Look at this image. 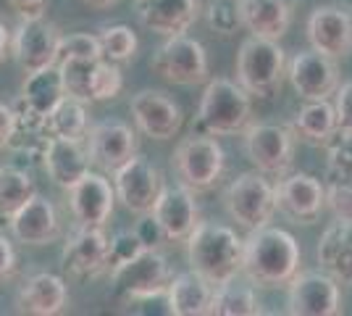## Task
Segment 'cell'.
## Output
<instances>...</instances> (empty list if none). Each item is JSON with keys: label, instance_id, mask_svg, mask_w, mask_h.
Listing matches in <instances>:
<instances>
[{"label": "cell", "instance_id": "obj_1", "mask_svg": "<svg viewBox=\"0 0 352 316\" xmlns=\"http://www.w3.org/2000/svg\"><path fill=\"white\" fill-rule=\"evenodd\" d=\"M302 251L289 232L276 227L252 229L242 242V271L252 287H287L300 271Z\"/></svg>", "mask_w": 352, "mask_h": 316}, {"label": "cell", "instance_id": "obj_2", "mask_svg": "<svg viewBox=\"0 0 352 316\" xmlns=\"http://www.w3.org/2000/svg\"><path fill=\"white\" fill-rule=\"evenodd\" d=\"M242 238L226 224L197 222L187 235V258L192 271L210 285H223L242 271Z\"/></svg>", "mask_w": 352, "mask_h": 316}, {"label": "cell", "instance_id": "obj_3", "mask_svg": "<svg viewBox=\"0 0 352 316\" xmlns=\"http://www.w3.org/2000/svg\"><path fill=\"white\" fill-rule=\"evenodd\" d=\"M287 76V56L276 40L250 34L236 53V85L255 98H274Z\"/></svg>", "mask_w": 352, "mask_h": 316}, {"label": "cell", "instance_id": "obj_4", "mask_svg": "<svg viewBox=\"0 0 352 316\" xmlns=\"http://www.w3.org/2000/svg\"><path fill=\"white\" fill-rule=\"evenodd\" d=\"M250 124V95L232 79H208L203 101L197 108V132L200 135L226 137L245 132Z\"/></svg>", "mask_w": 352, "mask_h": 316}, {"label": "cell", "instance_id": "obj_5", "mask_svg": "<svg viewBox=\"0 0 352 316\" xmlns=\"http://www.w3.org/2000/svg\"><path fill=\"white\" fill-rule=\"evenodd\" d=\"M171 164H174L182 187H187L192 193H208L219 185L223 166H226V156L213 135L195 132L176 145Z\"/></svg>", "mask_w": 352, "mask_h": 316}, {"label": "cell", "instance_id": "obj_6", "mask_svg": "<svg viewBox=\"0 0 352 316\" xmlns=\"http://www.w3.org/2000/svg\"><path fill=\"white\" fill-rule=\"evenodd\" d=\"M174 271L158 248H145L140 256L111 269V290L124 301H153L166 295Z\"/></svg>", "mask_w": 352, "mask_h": 316}, {"label": "cell", "instance_id": "obj_7", "mask_svg": "<svg viewBox=\"0 0 352 316\" xmlns=\"http://www.w3.org/2000/svg\"><path fill=\"white\" fill-rule=\"evenodd\" d=\"M223 206L229 216L234 219L242 229H261L265 227L274 213H276V198H274V185L265 180L263 174L245 171L236 180L229 182L223 193Z\"/></svg>", "mask_w": 352, "mask_h": 316}, {"label": "cell", "instance_id": "obj_8", "mask_svg": "<svg viewBox=\"0 0 352 316\" xmlns=\"http://www.w3.org/2000/svg\"><path fill=\"white\" fill-rule=\"evenodd\" d=\"M150 69L161 76V79L171 82V85H182V87L203 85V82H208V76H210L206 48L200 45L197 40L187 37V34L168 37L153 53Z\"/></svg>", "mask_w": 352, "mask_h": 316}, {"label": "cell", "instance_id": "obj_9", "mask_svg": "<svg viewBox=\"0 0 352 316\" xmlns=\"http://www.w3.org/2000/svg\"><path fill=\"white\" fill-rule=\"evenodd\" d=\"M287 290V311L294 316H339L342 293L329 271H297Z\"/></svg>", "mask_w": 352, "mask_h": 316}, {"label": "cell", "instance_id": "obj_10", "mask_svg": "<svg viewBox=\"0 0 352 316\" xmlns=\"http://www.w3.org/2000/svg\"><path fill=\"white\" fill-rule=\"evenodd\" d=\"M245 151L258 171L271 177L289 174L294 164V135L279 124H252L245 127Z\"/></svg>", "mask_w": 352, "mask_h": 316}, {"label": "cell", "instance_id": "obj_11", "mask_svg": "<svg viewBox=\"0 0 352 316\" xmlns=\"http://www.w3.org/2000/svg\"><path fill=\"white\" fill-rule=\"evenodd\" d=\"M163 187V174L142 156H132L113 171V190L124 209L142 216L150 213Z\"/></svg>", "mask_w": 352, "mask_h": 316}, {"label": "cell", "instance_id": "obj_12", "mask_svg": "<svg viewBox=\"0 0 352 316\" xmlns=\"http://www.w3.org/2000/svg\"><path fill=\"white\" fill-rule=\"evenodd\" d=\"M276 211H281L294 224H313L326 209V187L321 180L305 171L284 174L274 187Z\"/></svg>", "mask_w": 352, "mask_h": 316}, {"label": "cell", "instance_id": "obj_13", "mask_svg": "<svg viewBox=\"0 0 352 316\" xmlns=\"http://www.w3.org/2000/svg\"><path fill=\"white\" fill-rule=\"evenodd\" d=\"M287 76L302 101H329L339 87L337 63L318 50L294 53L287 63Z\"/></svg>", "mask_w": 352, "mask_h": 316}, {"label": "cell", "instance_id": "obj_14", "mask_svg": "<svg viewBox=\"0 0 352 316\" xmlns=\"http://www.w3.org/2000/svg\"><path fill=\"white\" fill-rule=\"evenodd\" d=\"M60 32L53 21L43 19H21L11 37V53L24 72H37L53 66L58 56Z\"/></svg>", "mask_w": 352, "mask_h": 316}, {"label": "cell", "instance_id": "obj_15", "mask_svg": "<svg viewBox=\"0 0 352 316\" xmlns=\"http://www.w3.org/2000/svg\"><path fill=\"white\" fill-rule=\"evenodd\" d=\"M11 132L3 140V148L27 158L30 164H43V156L53 140L47 132V116L32 108L21 95L11 103Z\"/></svg>", "mask_w": 352, "mask_h": 316}, {"label": "cell", "instance_id": "obj_16", "mask_svg": "<svg viewBox=\"0 0 352 316\" xmlns=\"http://www.w3.org/2000/svg\"><path fill=\"white\" fill-rule=\"evenodd\" d=\"M85 143H87L89 164H95L108 174H113L126 158L137 153V135L132 132V127L113 119L92 124Z\"/></svg>", "mask_w": 352, "mask_h": 316}, {"label": "cell", "instance_id": "obj_17", "mask_svg": "<svg viewBox=\"0 0 352 316\" xmlns=\"http://www.w3.org/2000/svg\"><path fill=\"white\" fill-rule=\"evenodd\" d=\"M63 271L76 280H95L108 269V238L103 227H76L63 245Z\"/></svg>", "mask_w": 352, "mask_h": 316}, {"label": "cell", "instance_id": "obj_18", "mask_svg": "<svg viewBox=\"0 0 352 316\" xmlns=\"http://www.w3.org/2000/svg\"><path fill=\"white\" fill-rule=\"evenodd\" d=\"M132 116L140 132L153 140H174L184 124V114L176 101L161 90H140L132 98Z\"/></svg>", "mask_w": 352, "mask_h": 316}, {"label": "cell", "instance_id": "obj_19", "mask_svg": "<svg viewBox=\"0 0 352 316\" xmlns=\"http://www.w3.org/2000/svg\"><path fill=\"white\" fill-rule=\"evenodd\" d=\"M69 206L79 227H105L116 206V190L103 174L87 171L69 187Z\"/></svg>", "mask_w": 352, "mask_h": 316}, {"label": "cell", "instance_id": "obj_20", "mask_svg": "<svg viewBox=\"0 0 352 316\" xmlns=\"http://www.w3.org/2000/svg\"><path fill=\"white\" fill-rule=\"evenodd\" d=\"M150 216L155 219V224L161 227L166 242L187 240L195 224H197V203H195V193L187 187H166L163 185Z\"/></svg>", "mask_w": 352, "mask_h": 316}, {"label": "cell", "instance_id": "obj_21", "mask_svg": "<svg viewBox=\"0 0 352 316\" xmlns=\"http://www.w3.org/2000/svg\"><path fill=\"white\" fill-rule=\"evenodd\" d=\"M308 40L313 50L329 59L352 53V16L337 6H321L308 19Z\"/></svg>", "mask_w": 352, "mask_h": 316}, {"label": "cell", "instance_id": "obj_22", "mask_svg": "<svg viewBox=\"0 0 352 316\" xmlns=\"http://www.w3.org/2000/svg\"><path fill=\"white\" fill-rule=\"evenodd\" d=\"M14 238L24 245H50L60 238V219L56 206L43 196H34L8 216Z\"/></svg>", "mask_w": 352, "mask_h": 316}, {"label": "cell", "instance_id": "obj_23", "mask_svg": "<svg viewBox=\"0 0 352 316\" xmlns=\"http://www.w3.org/2000/svg\"><path fill=\"white\" fill-rule=\"evenodd\" d=\"M200 16V0H137V19L145 30L174 37L184 34Z\"/></svg>", "mask_w": 352, "mask_h": 316}, {"label": "cell", "instance_id": "obj_24", "mask_svg": "<svg viewBox=\"0 0 352 316\" xmlns=\"http://www.w3.org/2000/svg\"><path fill=\"white\" fill-rule=\"evenodd\" d=\"M16 306L21 314H34V316H56L63 314L69 306V290L66 282L58 274L50 271H40L27 277L19 293H16Z\"/></svg>", "mask_w": 352, "mask_h": 316}, {"label": "cell", "instance_id": "obj_25", "mask_svg": "<svg viewBox=\"0 0 352 316\" xmlns=\"http://www.w3.org/2000/svg\"><path fill=\"white\" fill-rule=\"evenodd\" d=\"M239 3V21L248 27L250 34L276 40L287 34L292 24V8L287 0H236Z\"/></svg>", "mask_w": 352, "mask_h": 316}, {"label": "cell", "instance_id": "obj_26", "mask_svg": "<svg viewBox=\"0 0 352 316\" xmlns=\"http://www.w3.org/2000/svg\"><path fill=\"white\" fill-rule=\"evenodd\" d=\"M213 287L206 277L197 271H182L174 274L166 287V301H168V314L174 316H206L210 314V301H213Z\"/></svg>", "mask_w": 352, "mask_h": 316}, {"label": "cell", "instance_id": "obj_27", "mask_svg": "<svg viewBox=\"0 0 352 316\" xmlns=\"http://www.w3.org/2000/svg\"><path fill=\"white\" fill-rule=\"evenodd\" d=\"M318 264L323 271H329L337 282H352V222L337 219L334 224L326 227L318 248H316Z\"/></svg>", "mask_w": 352, "mask_h": 316}, {"label": "cell", "instance_id": "obj_28", "mask_svg": "<svg viewBox=\"0 0 352 316\" xmlns=\"http://www.w3.org/2000/svg\"><path fill=\"white\" fill-rule=\"evenodd\" d=\"M43 166L50 180L63 190H69L74 182H79L89 171L87 148H82V143H74V140L53 137L43 156Z\"/></svg>", "mask_w": 352, "mask_h": 316}, {"label": "cell", "instance_id": "obj_29", "mask_svg": "<svg viewBox=\"0 0 352 316\" xmlns=\"http://www.w3.org/2000/svg\"><path fill=\"white\" fill-rule=\"evenodd\" d=\"M289 132L294 140H302L308 145H329L337 135V114L329 101H308L294 114Z\"/></svg>", "mask_w": 352, "mask_h": 316}, {"label": "cell", "instance_id": "obj_30", "mask_svg": "<svg viewBox=\"0 0 352 316\" xmlns=\"http://www.w3.org/2000/svg\"><path fill=\"white\" fill-rule=\"evenodd\" d=\"M21 98L32 108H37L40 114L47 116L60 103V98H66L58 66L53 63V66H45V69H37V72H27V79L21 85Z\"/></svg>", "mask_w": 352, "mask_h": 316}, {"label": "cell", "instance_id": "obj_31", "mask_svg": "<svg viewBox=\"0 0 352 316\" xmlns=\"http://www.w3.org/2000/svg\"><path fill=\"white\" fill-rule=\"evenodd\" d=\"M47 132L50 137L58 140H74V143H85L89 132V116L87 108L76 98H60V103L47 114Z\"/></svg>", "mask_w": 352, "mask_h": 316}, {"label": "cell", "instance_id": "obj_32", "mask_svg": "<svg viewBox=\"0 0 352 316\" xmlns=\"http://www.w3.org/2000/svg\"><path fill=\"white\" fill-rule=\"evenodd\" d=\"M210 314L219 316H255L263 314L261 303L255 298L252 285H236V277L213 287V301H210Z\"/></svg>", "mask_w": 352, "mask_h": 316}, {"label": "cell", "instance_id": "obj_33", "mask_svg": "<svg viewBox=\"0 0 352 316\" xmlns=\"http://www.w3.org/2000/svg\"><path fill=\"white\" fill-rule=\"evenodd\" d=\"M34 182L30 171L19 166H0V213L11 216L34 196Z\"/></svg>", "mask_w": 352, "mask_h": 316}, {"label": "cell", "instance_id": "obj_34", "mask_svg": "<svg viewBox=\"0 0 352 316\" xmlns=\"http://www.w3.org/2000/svg\"><path fill=\"white\" fill-rule=\"evenodd\" d=\"M100 59H63L58 61L60 79H63V90L69 98H76L82 103H92V72L95 63Z\"/></svg>", "mask_w": 352, "mask_h": 316}, {"label": "cell", "instance_id": "obj_35", "mask_svg": "<svg viewBox=\"0 0 352 316\" xmlns=\"http://www.w3.org/2000/svg\"><path fill=\"white\" fill-rule=\"evenodd\" d=\"M98 45H100V59L111 61V63H124L137 56L140 40L126 24H113V27H103L98 34Z\"/></svg>", "mask_w": 352, "mask_h": 316}, {"label": "cell", "instance_id": "obj_36", "mask_svg": "<svg viewBox=\"0 0 352 316\" xmlns=\"http://www.w3.org/2000/svg\"><path fill=\"white\" fill-rule=\"evenodd\" d=\"M92 103H103V101H113L118 98V92L124 90V74L116 63L100 59L95 63L92 72Z\"/></svg>", "mask_w": 352, "mask_h": 316}, {"label": "cell", "instance_id": "obj_37", "mask_svg": "<svg viewBox=\"0 0 352 316\" xmlns=\"http://www.w3.org/2000/svg\"><path fill=\"white\" fill-rule=\"evenodd\" d=\"M329 156V177L337 182H352V135L337 132L326 145Z\"/></svg>", "mask_w": 352, "mask_h": 316}, {"label": "cell", "instance_id": "obj_38", "mask_svg": "<svg viewBox=\"0 0 352 316\" xmlns=\"http://www.w3.org/2000/svg\"><path fill=\"white\" fill-rule=\"evenodd\" d=\"M208 27L221 34V37H232L242 21H239V3L236 0H210L206 8Z\"/></svg>", "mask_w": 352, "mask_h": 316}, {"label": "cell", "instance_id": "obj_39", "mask_svg": "<svg viewBox=\"0 0 352 316\" xmlns=\"http://www.w3.org/2000/svg\"><path fill=\"white\" fill-rule=\"evenodd\" d=\"M63 59H100L98 34H87V32L60 34L56 63H58V61H63Z\"/></svg>", "mask_w": 352, "mask_h": 316}, {"label": "cell", "instance_id": "obj_40", "mask_svg": "<svg viewBox=\"0 0 352 316\" xmlns=\"http://www.w3.org/2000/svg\"><path fill=\"white\" fill-rule=\"evenodd\" d=\"M145 251V242L140 240V235L134 229H124L108 240V269H113L118 264H126L134 256H140Z\"/></svg>", "mask_w": 352, "mask_h": 316}, {"label": "cell", "instance_id": "obj_41", "mask_svg": "<svg viewBox=\"0 0 352 316\" xmlns=\"http://www.w3.org/2000/svg\"><path fill=\"white\" fill-rule=\"evenodd\" d=\"M326 206L337 219H350L352 222V182H337L326 187Z\"/></svg>", "mask_w": 352, "mask_h": 316}, {"label": "cell", "instance_id": "obj_42", "mask_svg": "<svg viewBox=\"0 0 352 316\" xmlns=\"http://www.w3.org/2000/svg\"><path fill=\"white\" fill-rule=\"evenodd\" d=\"M337 103H334V114H337V132H347L352 135V82H344L337 87Z\"/></svg>", "mask_w": 352, "mask_h": 316}, {"label": "cell", "instance_id": "obj_43", "mask_svg": "<svg viewBox=\"0 0 352 316\" xmlns=\"http://www.w3.org/2000/svg\"><path fill=\"white\" fill-rule=\"evenodd\" d=\"M134 232L140 235V240L145 242V248H158L161 242H166L161 227L155 224V219L150 213H142V222L134 227Z\"/></svg>", "mask_w": 352, "mask_h": 316}, {"label": "cell", "instance_id": "obj_44", "mask_svg": "<svg viewBox=\"0 0 352 316\" xmlns=\"http://www.w3.org/2000/svg\"><path fill=\"white\" fill-rule=\"evenodd\" d=\"M47 3L50 0H8V6L19 14V19H43Z\"/></svg>", "mask_w": 352, "mask_h": 316}, {"label": "cell", "instance_id": "obj_45", "mask_svg": "<svg viewBox=\"0 0 352 316\" xmlns=\"http://www.w3.org/2000/svg\"><path fill=\"white\" fill-rule=\"evenodd\" d=\"M16 271V251L11 240L0 232V282L3 280H11Z\"/></svg>", "mask_w": 352, "mask_h": 316}, {"label": "cell", "instance_id": "obj_46", "mask_svg": "<svg viewBox=\"0 0 352 316\" xmlns=\"http://www.w3.org/2000/svg\"><path fill=\"white\" fill-rule=\"evenodd\" d=\"M11 105L0 103V143L8 137V132H11Z\"/></svg>", "mask_w": 352, "mask_h": 316}, {"label": "cell", "instance_id": "obj_47", "mask_svg": "<svg viewBox=\"0 0 352 316\" xmlns=\"http://www.w3.org/2000/svg\"><path fill=\"white\" fill-rule=\"evenodd\" d=\"M8 50H11V34H8V30H6V24L0 21V63L6 61Z\"/></svg>", "mask_w": 352, "mask_h": 316}, {"label": "cell", "instance_id": "obj_48", "mask_svg": "<svg viewBox=\"0 0 352 316\" xmlns=\"http://www.w3.org/2000/svg\"><path fill=\"white\" fill-rule=\"evenodd\" d=\"M87 6H92V8H111V6H116L118 0H85Z\"/></svg>", "mask_w": 352, "mask_h": 316}, {"label": "cell", "instance_id": "obj_49", "mask_svg": "<svg viewBox=\"0 0 352 316\" xmlns=\"http://www.w3.org/2000/svg\"><path fill=\"white\" fill-rule=\"evenodd\" d=\"M6 224H8V216H3V213H0V229H3Z\"/></svg>", "mask_w": 352, "mask_h": 316}, {"label": "cell", "instance_id": "obj_50", "mask_svg": "<svg viewBox=\"0 0 352 316\" xmlns=\"http://www.w3.org/2000/svg\"><path fill=\"white\" fill-rule=\"evenodd\" d=\"M0 151H3V143H0Z\"/></svg>", "mask_w": 352, "mask_h": 316}]
</instances>
